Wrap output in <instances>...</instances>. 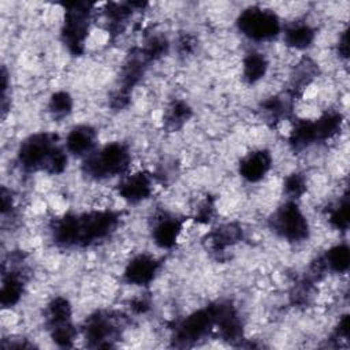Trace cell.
I'll list each match as a JSON object with an SVG mask.
<instances>
[{"label":"cell","mask_w":350,"mask_h":350,"mask_svg":"<svg viewBox=\"0 0 350 350\" xmlns=\"http://www.w3.org/2000/svg\"><path fill=\"white\" fill-rule=\"evenodd\" d=\"M325 267L335 271V272H343L349 267V250L345 245H338L329 249V252L325 256Z\"/></svg>","instance_id":"ac0fdd59"},{"label":"cell","mask_w":350,"mask_h":350,"mask_svg":"<svg viewBox=\"0 0 350 350\" xmlns=\"http://www.w3.org/2000/svg\"><path fill=\"white\" fill-rule=\"evenodd\" d=\"M115 332L116 328L107 316L97 313L86 320L85 338L96 346H104L107 343L109 345V340H113L112 338L115 336Z\"/></svg>","instance_id":"8fae6325"},{"label":"cell","mask_w":350,"mask_h":350,"mask_svg":"<svg viewBox=\"0 0 350 350\" xmlns=\"http://www.w3.org/2000/svg\"><path fill=\"white\" fill-rule=\"evenodd\" d=\"M238 27L250 40L264 41L279 33L280 23L273 11L252 7L241 12L238 18Z\"/></svg>","instance_id":"277c9868"},{"label":"cell","mask_w":350,"mask_h":350,"mask_svg":"<svg viewBox=\"0 0 350 350\" xmlns=\"http://www.w3.org/2000/svg\"><path fill=\"white\" fill-rule=\"evenodd\" d=\"M118 223V216L109 211H97L81 216L67 215L55 227L53 234L63 245H88L107 237Z\"/></svg>","instance_id":"6da1fadb"},{"label":"cell","mask_w":350,"mask_h":350,"mask_svg":"<svg viewBox=\"0 0 350 350\" xmlns=\"http://www.w3.org/2000/svg\"><path fill=\"white\" fill-rule=\"evenodd\" d=\"M271 154L267 150L249 153L239 164L241 175L249 182H257L265 176L271 168Z\"/></svg>","instance_id":"7c38bea8"},{"label":"cell","mask_w":350,"mask_h":350,"mask_svg":"<svg viewBox=\"0 0 350 350\" xmlns=\"http://www.w3.org/2000/svg\"><path fill=\"white\" fill-rule=\"evenodd\" d=\"M314 38V31L313 29L301 22H295L294 25L288 26L284 31V41L288 46L295 48V49H305L308 48Z\"/></svg>","instance_id":"9a60e30c"},{"label":"cell","mask_w":350,"mask_h":350,"mask_svg":"<svg viewBox=\"0 0 350 350\" xmlns=\"http://www.w3.org/2000/svg\"><path fill=\"white\" fill-rule=\"evenodd\" d=\"M152 191V179L145 172L129 175L119 185V194L130 202H138L146 198Z\"/></svg>","instance_id":"30bf717a"},{"label":"cell","mask_w":350,"mask_h":350,"mask_svg":"<svg viewBox=\"0 0 350 350\" xmlns=\"http://www.w3.org/2000/svg\"><path fill=\"white\" fill-rule=\"evenodd\" d=\"M23 290V284H22V279L16 272H11L8 275H4L3 278V283H1V305L4 308L15 305L22 294Z\"/></svg>","instance_id":"2e32d148"},{"label":"cell","mask_w":350,"mask_h":350,"mask_svg":"<svg viewBox=\"0 0 350 350\" xmlns=\"http://www.w3.org/2000/svg\"><path fill=\"white\" fill-rule=\"evenodd\" d=\"M130 164L129 149L123 144H108L98 152L90 153L85 161V170L90 176L107 178L123 174Z\"/></svg>","instance_id":"3957f363"},{"label":"cell","mask_w":350,"mask_h":350,"mask_svg":"<svg viewBox=\"0 0 350 350\" xmlns=\"http://www.w3.org/2000/svg\"><path fill=\"white\" fill-rule=\"evenodd\" d=\"M90 5L85 3H74L68 5L64 19V41L74 53H79L83 49L86 33L89 29Z\"/></svg>","instance_id":"8992f818"},{"label":"cell","mask_w":350,"mask_h":350,"mask_svg":"<svg viewBox=\"0 0 350 350\" xmlns=\"http://www.w3.org/2000/svg\"><path fill=\"white\" fill-rule=\"evenodd\" d=\"M306 190V182L301 174H291L286 178L284 191L290 198H298Z\"/></svg>","instance_id":"ffe728a7"},{"label":"cell","mask_w":350,"mask_h":350,"mask_svg":"<svg viewBox=\"0 0 350 350\" xmlns=\"http://www.w3.org/2000/svg\"><path fill=\"white\" fill-rule=\"evenodd\" d=\"M272 227L280 237L293 242L304 241L309 232V226L304 213L293 201L286 202L275 212Z\"/></svg>","instance_id":"5b68a950"},{"label":"cell","mask_w":350,"mask_h":350,"mask_svg":"<svg viewBox=\"0 0 350 350\" xmlns=\"http://www.w3.org/2000/svg\"><path fill=\"white\" fill-rule=\"evenodd\" d=\"M56 137L40 133L29 137L21 145L18 157L21 165L27 170H45L49 174H59L66 168L67 154L56 146Z\"/></svg>","instance_id":"7a4b0ae2"},{"label":"cell","mask_w":350,"mask_h":350,"mask_svg":"<svg viewBox=\"0 0 350 350\" xmlns=\"http://www.w3.org/2000/svg\"><path fill=\"white\" fill-rule=\"evenodd\" d=\"M268 63L261 53H249L243 60V78L253 83L261 79L267 71Z\"/></svg>","instance_id":"e0dca14e"},{"label":"cell","mask_w":350,"mask_h":350,"mask_svg":"<svg viewBox=\"0 0 350 350\" xmlns=\"http://www.w3.org/2000/svg\"><path fill=\"white\" fill-rule=\"evenodd\" d=\"M182 232V223L174 217L161 219L153 230L154 242L160 247H171L176 243Z\"/></svg>","instance_id":"5bb4252c"},{"label":"cell","mask_w":350,"mask_h":350,"mask_svg":"<svg viewBox=\"0 0 350 350\" xmlns=\"http://www.w3.org/2000/svg\"><path fill=\"white\" fill-rule=\"evenodd\" d=\"M189 116H190V108L187 107V104L178 101L168 109L167 122L171 126L176 127V126H180L183 122H186L189 119Z\"/></svg>","instance_id":"44dd1931"},{"label":"cell","mask_w":350,"mask_h":350,"mask_svg":"<svg viewBox=\"0 0 350 350\" xmlns=\"http://www.w3.org/2000/svg\"><path fill=\"white\" fill-rule=\"evenodd\" d=\"M96 144V131L89 126H77L74 127L67 138H66V146L67 150L72 154H86L89 156L92 153V149Z\"/></svg>","instance_id":"4fadbf2b"},{"label":"cell","mask_w":350,"mask_h":350,"mask_svg":"<svg viewBox=\"0 0 350 350\" xmlns=\"http://www.w3.org/2000/svg\"><path fill=\"white\" fill-rule=\"evenodd\" d=\"M48 325L52 339L60 346H70L75 331L71 324V306L67 299L57 297L48 306Z\"/></svg>","instance_id":"52a82bcc"},{"label":"cell","mask_w":350,"mask_h":350,"mask_svg":"<svg viewBox=\"0 0 350 350\" xmlns=\"http://www.w3.org/2000/svg\"><path fill=\"white\" fill-rule=\"evenodd\" d=\"M347 219H349V211H347V201L343 200L339 202L338 206L334 208V211L329 215V221L336 228H346L347 227Z\"/></svg>","instance_id":"7402d4cb"},{"label":"cell","mask_w":350,"mask_h":350,"mask_svg":"<svg viewBox=\"0 0 350 350\" xmlns=\"http://www.w3.org/2000/svg\"><path fill=\"white\" fill-rule=\"evenodd\" d=\"M157 267L159 264L153 257L148 254H139L134 257L126 267V271H124L126 280L131 284L144 286L153 279L157 271Z\"/></svg>","instance_id":"9c48e42d"},{"label":"cell","mask_w":350,"mask_h":350,"mask_svg":"<svg viewBox=\"0 0 350 350\" xmlns=\"http://www.w3.org/2000/svg\"><path fill=\"white\" fill-rule=\"evenodd\" d=\"M213 324V313L212 308L198 310L191 316L186 317V320L179 325L176 331V339L185 343L200 339Z\"/></svg>","instance_id":"ba28073f"},{"label":"cell","mask_w":350,"mask_h":350,"mask_svg":"<svg viewBox=\"0 0 350 350\" xmlns=\"http://www.w3.org/2000/svg\"><path fill=\"white\" fill-rule=\"evenodd\" d=\"M51 112L56 116H64L70 113L72 108V100L66 92H57L52 96L51 103H49Z\"/></svg>","instance_id":"d6986e66"}]
</instances>
